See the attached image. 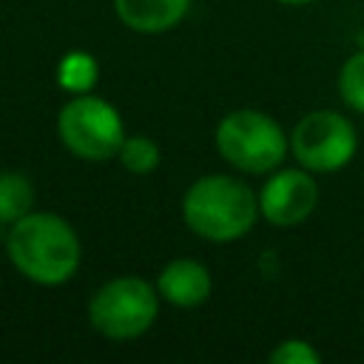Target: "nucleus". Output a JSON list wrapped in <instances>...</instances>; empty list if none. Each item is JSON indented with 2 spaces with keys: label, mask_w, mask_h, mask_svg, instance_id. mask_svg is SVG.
<instances>
[{
  "label": "nucleus",
  "mask_w": 364,
  "mask_h": 364,
  "mask_svg": "<svg viewBox=\"0 0 364 364\" xmlns=\"http://www.w3.org/2000/svg\"><path fill=\"white\" fill-rule=\"evenodd\" d=\"M282 6H310V3H318V0H276Z\"/></svg>",
  "instance_id": "2eb2a0df"
},
{
  "label": "nucleus",
  "mask_w": 364,
  "mask_h": 364,
  "mask_svg": "<svg viewBox=\"0 0 364 364\" xmlns=\"http://www.w3.org/2000/svg\"><path fill=\"white\" fill-rule=\"evenodd\" d=\"M185 228L213 245H230L245 239L259 216L256 191L236 173H205L193 179L179 202Z\"/></svg>",
  "instance_id": "f03ea898"
},
{
  "label": "nucleus",
  "mask_w": 364,
  "mask_h": 364,
  "mask_svg": "<svg viewBox=\"0 0 364 364\" xmlns=\"http://www.w3.org/2000/svg\"><path fill=\"white\" fill-rule=\"evenodd\" d=\"M154 284L159 299L176 310H196L213 296V273L193 256H176L165 262Z\"/></svg>",
  "instance_id": "6e6552de"
},
{
  "label": "nucleus",
  "mask_w": 364,
  "mask_h": 364,
  "mask_svg": "<svg viewBox=\"0 0 364 364\" xmlns=\"http://www.w3.org/2000/svg\"><path fill=\"white\" fill-rule=\"evenodd\" d=\"M358 154L353 119L333 108H316L290 128V156L310 173L344 171Z\"/></svg>",
  "instance_id": "423d86ee"
},
{
  "label": "nucleus",
  "mask_w": 364,
  "mask_h": 364,
  "mask_svg": "<svg viewBox=\"0 0 364 364\" xmlns=\"http://www.w3.org/2000/svg\"><path fill=\"white\" fill-rule=\"evenodd\" d=\"M256 196L259 216L270 228H299L318 208V182L316 173H310L301 165H279L276 171L264 173V182L256 191Z\"/></svg>",
  "instance_id": "0eeeda50"
},
{
  "label": "nucleus",
  "mask_w": 364,
  "mask_h": 364,
  "mask_svg": "<svg viewBox=\"0 0 364 364\" xmlns=\"http://www.w3.org/2000/svg\"><path fill=\"white\" fill-rule=\"evenodd\" d=\"M270 364H321V353L307 338H284L267 353Z\"/></svg>",
  "instance_id": "4468645a"
},
{
  "label": "nucleus",
  "mask_w": 364,
  "mask_h": 364,
  "mask_svg": "<svg viewBox=\"0 0 364 364\" xmlns=\"http://www.w3.org/2000/svg\"><path fill=\"white\" fill-rule=\"evenodd\" d=\"M6 259L37 287L68 284L82 264L77 228L54 210H31L6 228Z\"/></svg>",
  "instance_id": "f257e3e1"
},
{
  "label": "nucleus",
  "mask_w": 364,
  "mask_h": 364,
  "mask_svg": "<svg viewBox=\"0 0 364 364\" xmlns=\"http://www.w3.org/2000/svg\"><path fill=\"white\" fill-rule=\"evenodd\" d=\"M117 162L134 173V176H148L159 168L162 162V151L156 145L154 136H145V134H128L119 145V154H117Z\"/></svg>",
  "instance_id": "f8f14e48"
},
{
  "label": "nucleus",
  "mask_w": 364,
  "mask_h": 364,
  "mask_svg": "<svg viewBox=\"0 0 364 364\" xmlns=\"http://www.w3.org/2000/svg\"><path fill=\"white\" fill-rule=\"evenodd\" d=\"M338 97L347 111L364 114V48L353 51L338 68Z\"/></svg>",
  "instance_id": "ddd939ff"
},
{
  "label": "nucleus",
  "mask_w": 364,
  "mask_h": 364,
  "mask_svg": "<svg viewBox=\"0 0 364 364\" xmlns=\"http://www.w3.org/2000/svg\"><path fill=\"white\" fill-rule=\"evenodd\" d=\"M117 20L134 34L173 31L191 11L193 0H111Z\"/></svg>",
  "instance_id": "1a4fd4ad"
},
{
  "label": "nucleus",
  "mask_w": 364,
  "mask_h": 364,
  "mask_svg": "<svg viewBox=\"0 0 364 364\" xmlns=\"http://www.w3.org/2000/svg\"><path fill=\"white\" fill-rule=\"evenodd\" d=\"M37 208V191L28 173L23 171H0V225L11 228L17 219Z\"/></svg>",
  "instance_id": "9b49d317"
},
{
  "label": "nucleus",
  "mask_w": 364,
  "mask_h": 364,
  "mask_svg": "<svg viewBox=\"0 0 364 364\" xmlns=\"http://www.w3.org/2000/svg\"><path fill=\"white\" fill-rule=\"evenodd\" d=\"M156 284L125 273L102 282L88 299V324L108 341H136L142 338L159 316Z\"/></svg>",
  "instance_id": "20e7f679"
},
{
  "label": "nucleus",
  "mask_w": 364,
  "mask_h": 364,
  "mask_svg": "<svg viewBox=\"0 0 364 364\" xmlns=\"http://www.w3.org/2000/svg\"><path fill=\"white\" fill-rule=\"evenodd\" d=\"M57 136L63 148L82 162H111L128 136L119 108L88 91L68 97L57 111Z\"/></svg>",
  "instance_id": "39448f33"
},
{
  "label": "nucleus",
  "mask_w": 364,
  "mask_h": 364,
  "mask_svg": "<svg viewBox=\"0 0 364 364\" xmlns=\"http://www.w3.org/2000/svg\"><path fill=\"white\" fill-rule=\"evenodd\" d=\"M54 80H57L60 91H65L68 97L88 94L100 82V60L85 48H71L57 60Z\"/></svg>",
  "instance_id": "9d476101"
},
{
  "label": "nucleus",
  "mask_w": 364,
  "mask_h": 364,
  "mask_svg": "<svg viewBox=\"0 0 364 364\" xmlns=\"http://www.w3.org/2000/svg\"><path fill=\"white\" fill-rule=\"evenodd\" d=\"M213 148L236 173L264 176L284 165L290 154V131H284L267 111L233 108L216 122Z\"/></svg>",
  "instance_id": "7ed1b4c3"
}]
</instances>
